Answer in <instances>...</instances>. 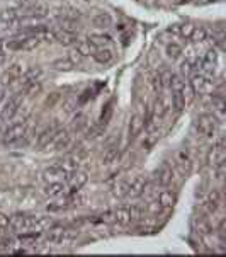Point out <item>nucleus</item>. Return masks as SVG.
Returning a JSON list of instances; mask_svg holds the SVG:
<instances>
[{"label":"nucleus","instance_id":"obj_11","mask_svg":"<svg viewBox=\"0 0 226 257\" xmlns=\"http://www.w3.org/2000/svg\"><path fill=\"white\" fill-rule=\"evenodd\" d=\"M221 203H223V196H221V191H220V189H211L209 194L206 196L204 208L207 210V213H209V215H214L221 208Z\"/></svg>","mask_w":226,"mask_h":257},{"label":"nucleus","instance_id":"obj_50","mask_svg":"<svg viewBox=\"0 0 226 257\" xmlns=\"http://www.w3.org/2000/svg\"><path fill=\"white\" fill-rule=\"evenodd\" d=\"M5 60V55H3V50H2V43H0V63Z\"/></svg>","mask_w":226,"mask_h":257},{"label":"nucleus","instance_id":"obj_9","mask_svg":"<svg viewBox=\"0 0 226 257\" xmlns=\"http://www.w3.org/2000/svg\"><path fill=\"white\" fill-rule=\"evenodd\" d=\"M192 89H194L196 94H207V92L213 91V82L204 73H194L189 82Z\"/></svg>","mask_w":226,"mask_h":257},{"label":"nucleus","instance_id":"obj_36","mask_svg":"<svg viewBox=\"0 0 226 257\" xmlns=\"http://www.w3.org/2000/svg\"><path fill=\"white\" fill-rule=\"evenodd\" d=\"M180 94H182V97L185 99V104H189V102H192L196 97V92H194V89L191 87L189 84H185L184 87H182V91H180Z\"/></svg>","mask_w":226,"mask_h":257},{"label":"nucleus","instance_id":"obj_21","mask_svg":"<svg viewBox=\"0 0 226 257\" xmlns=\"http://www.w3.org/2000/svg\"><path fill=\"white\" fill-rule=\"evenodd\" d=\"M169 109H170V104L167 102V99L157 97V100H155V104H153V118L162 119L167 113H169Z\"/></svg>","mask_w":226,"mask_h":257},{"label":"nucleus","instance_id":"obj_42","mask_svg":"<svg viewBox=\"0 0 226 257\" xmlns=\"http://www.w3.org/2000/svg\"><path fill=\"white\" fill-rule=\"evenodd\" d=\"M204 62L209 63V65H214V66H216V62H218V53H216V50H209V51H207Z\"/></svg>","mask_w":226,"mask_h":257},{"label":"nucleus","instance_id":"obj_34","mask_svg":"<svg viewBox=\"0 0 226 257\" xmlns=\"http://www.w3.org/2000/svg\"><path fill=\"white\" fill-rule=\"evenodd\" d=\"M207 38V31L204 28H194V31H192V34H191V39L192 43H202V41H206Z\"/></svg>","mask_w":226,"mask_h":257},{"label":"nucleus","instance_id":"obj_5","mask_svg":"<svg viewBox=\"0 0 226 257\" xmlns=\"http://www.w3.org/2000/svg\"><path fill=\"white\" fill-rule=\"evenodd\" d=\"M196 129L204 138H213L218 129V119L214 114H201L196 121Z\"/></svg>","mask_w":226,"mask_h":257},{"label":"nucleus","instance_id":"obj_52","mask_svg":"<svg viewBox=\"0 0 226 257\" xmlns=\"http://www.w3.org/2000/svg\"><path fill=\"white\" fill-rule=\"evenodd\" d=\"M60 2H65V0H60Z\"/></svg>","mask_w":226,"mask_h":257},{"label":"nucleus","instance_id":"obj_25","mask_svg":"<svg viewBox=\"0 0 226 257\" xmlns=\"http://www.w3.org/2000/svg\"><path fill=\"white\" fill-rule=\"evenodd\" d=\"M175 193L173 191H169V189H165V191L160 193V196H158V203H160L162 208H172L173 204H175Z\"/></svg>","mask_w":226,"mask_h":257},{"label":"nucleus","instance_id":"obj_15","mask_svg":"<svg viewBox=\"0 0 226 257\" xmlns=\"http://www.w3.org/2000/svg\"><path fill=\"white\" fill-rule=\"evenodd\" d=\"M66 176H68V174H66L60 165H53V167H50V169H46L43 172V179L46 182H58Z\"/></svg>","mask_w":226,"mask_h":257},{"label":"nucleus","instance_id":"obj_23","mask_svg":"<svg viewBox=\"0 0 226 257\" xmlns=\"http://www.w3.org/2000/svg\"><path fill=\"white\" fill-rule=\"evenodd\" d=\"M55 36H56V41L60 44H63V46H72V44L77 43V36L75 32H70V31H58L55 32Z\"/></svg>","mask_w":226,"mask_h":257},{"label":"nucleus","instance_id":"obj_14","mask_svg":"<svg viewBox=\"0 0 226 257\" xmlns=\"http://www.w3.org/2000/svg\"><path fill=\"white\" fill-rule=\"evenodd\" d=\"M92 58H94V62L99 63V65H109V63L114 60V53L106 46L95 48L94 53H92Z\"/></svg>","mask_w":226,"mask_h":257},{"label":"nucleus","instance_id":"obj_53","mask_svg":"<svg viewBox=\"0 0 226 257\" xmlns=\"http://www.w3.org/2000/svg\"><path fill=\"white\" fill-rule=\"evenodd\" d=\"M138 2H143V0H138Z\"/></svg>","mask_w":226,"mask_h":257},{"label":"nucleus","instance_id":"obj_44","mask_svg":"<svg viewBox=\"0 0 226 257\" xmlns=\"http://www.w3.org/2000/svg\"><path fill=\"white\" fill-rule=\"evenodd\" d=\"M73 109H77V102H75V100H72V99L63 100V111H65V113H72Z\"/></svg>","mask_w":226,"mask_h":257},{"label":"nucleus","instance_id":"obj_41","mask_svg":"<svg viewBox=\"0 0 226 257\" xmlns=\"http://www.w3.org/2000/svg\"><path fill=\"white\" fill-rule=\"evenodd\" d=\"M213 107L218 111V113H225V100L221 96H213Z\"/></svg>","mask_w":226,"mask_h":257},{"label":"nucleus","instance_id":"obj_51","mask_svg":"<svg viewBox=\"0 0 226 257\" xmlns=\"http://www.w3.org/2000/svg\"><path fill=\"white\" fill-rule=\"evenodd\" d=\"M3 97H5V92H3L2 89H0V102L3 100Z\"/></svg>","mask_w":226,"mask_h":257},{"label":"nucleus","instance_id":"obj_45","mask_svg":"<svg viewBox=\"0 0 226 257\" xmlns=\"http://www.w3.org/2000/svg\"><path fill=\"white\" fill-rule=\"evenodd\" d=\"M129 215H131V220H141L143 211L140 206H131L129 208Z\"/></svg>","mask_w":226,"mask_h":257},{"label":"nucleus","instance_id":"obj_13","mask_svg":"<svg viewBox=\"0 0 226 257\" xmlns=\"http://www.w3.org/2000/svg\"><path fill=\"white\" fill-rule=\"evenodd\" d=\"M87 181H88L87 172H84V170L77 169V170H73V172H70L68 184H70V188H72V191H80V189L87 184Z\"/></svg>","mask_w":226,"mask_h":257},{"label":"nucleus","instance_id":"obj_4","mask_svg":"<svg viewBox=\"0 0 226 257\" xmlns=\"http://www.w3.org/2000/svg\"><path fill=\"white\" fill-rule=\"evenodd\" d=\"M22 99H24V92H19V94L7 99L5 102L2 104V107H0V119H2V121H12V119L17 116V113H19Z\"/></svg>","mask_w":226,"mask_h":257},{"label":"nucleus","instance_id":"obj_27","mask_svg":"<svg viewBox=\"0 0 226 257\" xmlns=\"http://www.w3.org/2000/svg\"><path fill=\"white\" fill-rule=\"evenodd\" d=\"M55 123H56V121H55ZM58 129H60V128H58V125H50V126H46V128H44L43 131L39 133V136H38V147L43 148V145L46 143V141L55 135V131H58Z\"/></svg>","mask_w":226,"mask_h":257},{"label":"nucleus","instance_id":"obj_46","mask_svg":"<svg viewBox=\"0 0 226 257\" xmlns=\"http://www.w3.org/2000/svg\"><path fill=\"white\" fill-rule=\"evenodd\" d=\"M68 58L72 60V62L77 65V63H80V62H82V58H84V57H82V55H80L77 50H73V51H70V57H68Z\"/></svg>","mask_w":226,"mask_h":257},{"label":"nucleus","instance_id":"obj_6","mask_svg":"<svg viewBox=\"0 0 226 257\" xmlns=\"http://www.w3.org/2000/svg\"><path fill=\"white\" fill-rule=\"evenodd\" d=\"M28 129H29L28 121L12 123V125L5 129V133H3V143L14 145V143H17V141H21L26 135H28Z\"/></svg>","mask_w":226,"mask_h":257},{"label":"nucleus","instance_id":"obj_24","mask_svg":"<svg viewBox=\"0 0 226 257\" xmlns=\"http://www.w3.org/2000/svg\"><path fill=\"white\" fill-rule=\"evenodd\" d=\"M194 228H196V232H198L199 235H209V233H213V226H211V223L207 222L204 217L196 218Z\"/></svg>","mask_w":226,"mask_h":257},{"label":"nucleus","instance_id":"obj_1","mask_svg":"<svg viewBox=\"0 0 226 257\" xmlns=\"http://www.w3.org/2000/svg\"><path fill=\"white\" fill-rule=\"evenodd\" d=\"M9 226L16 233H39L51 226L50 217H29V215L17 213L10 217Z\"/></svg>","mask_w":226,"mask_h":257},{"label":"nucleus","instance_id":"obj_48","mask_svg":"<svg viewBox=\"0 0 226 257\" xmlns=\"http://www.w3.org/2000/svg\"><path fill=\"white\" fill-rule=\"evenodd\" d=\"M160 210H162V206H160L158 201H153V203L148 204V211H151V213H158Z\"/></svg>","mask_w":226,"mask_h":257},{"label":"nucleus","instance_id":"obj_35","mask_svg":"<svg viewBox=\"0 0 226 257\" xmlns=\"http://www.w3.org/2000/svg\"><path fill=\"white\" fill-rule=\"evenodd\" d=\"M172 107L175 111H182L185 107V99L180 92H172Z\"/></svg>","mask_w":226,"mask_h":257},{"label":"nucleus","instance_id":"obj_40","mask_svg":"<svg viewBox=\"0 0 226 257\" xmlns=\"http://www.w3.org/2000/svg\"><path fill=\"white\" fill-rule=\"evenodd\" d=\"M61 100V94L60 92H53V94H50L46 99H44V106L46 107H53L56 102H60Z\"/></svg>","mask_w":226,"mask_h":257},{"label":"nucleus","instance_id":"obj_28","mask_svg":"<svg viewBox=\"0 0 226 257\" xmlns=\"http://www.w3.org/2000/svg\"><path fill=\"white\" fill-rule=\"evenodd\" d=\"M87 41L94 48H104V46H107V44H109L113 39H111L109 34H90L87 38Z\"/></svg>","mask_w":226,"mask_h":257},{"label":"nucleus","instance_id":"obj_30","mask_svg":"<svg viewBox=\"0 0 226 257\" xmlns=\"http://www.w3.org/2000/svg\"><path fill=\"white\" fill-rule=\"evenodd\" d=\"M119 148L117 147H113V148H109L107 150V154L104 155V159H102V163L104 165H113V163H116L117 160H119Z\"/></svg>","mask_w":226,"mask_h":257},{"label":"nucleus","instance_id":"obj_7","mask_svg":"<svg viewBox=\"0 0 226 257\" xmlns=\"http://www.w3.org/2000/svg\"><path fill=\"white\" fill-rule=\"evenodd\" d=\"M77 237H79L77 230H66V228H61V226H53V228L50 226V232H48V240L58 245L72 244Z\"/></svg>","mask_w":226,"mask_h":257},{"label":"nucleus","instance_id":"obj_19","mask_svg":"<svg viewBox=\"0 0 226 257\" xmlns=\"http://www.w3.org/2000/svg\"><path fill=\"white\" fill-rule=\"evenodd\" d=\"M196 26L194 24H189V22H185V24H175L172 26V28L169 29V32H173V34L180 36V38H191L192 31H194Z\"/></svg>","mask_w":226,"mask_h":257},{"label":"nucleus","instance_id":"obj_29","mask_svg":"<svg viewBox=\"0 0 226 257\" xmlns=\"http://www.w3.org/2000/svg\"><path fill=\"white\" fill-rule=\"evenodd\" d=\"M172 179H173V172L170 169H167V167H162L157 172V182L162 188H167V186L172 182Z\"/></svg>","mask_w":226,"mask_h":257},{"label":"nucleus","instance_id":"obj_16","mask_svg":"<svg viewBox=\"0 0 226 257\" xmlns=\"http://www.w3.org/2000/svg\"><path fill=\"white\" fill-rule=\"evenodd\" d=\"M43 193H44V196H48V198H60L63 193H65V186L61 184V181L48 182V184L43 188Z\"/></svg>","mask_w":226,"mask_h":257},{"label":"nucleus","instance_id":"obj_37","mask_svg":"<svg viewBox=\"0 0 226 257\" xmlns=\"http://www.w3.org/2000/svg\"><path fill=\"white\" fill-rule=\"evenodd\" d=\"M184 85H185V82L182 77H179V75H173L172 80H170V89H172V92H180Z\"/></svg>","mask_w":226,"mask_h":257},{"label":"nucleus","instance_id":"obj_43","mask_svg":"<svg viewBox=\"0 0 226 257\" xmlns=\"http://www.w3.org/2000/svg\"><path fill=\"white\" fill-rule=\"evenodd\" d=\"M151 85H153V91L158 92L164 89V84H162V79H160V73H157V75H153V79H151Z\"/></svg>","mask_w":226,"mask_h":257},{"label":"nucleus","instance_id":"obj_49","mask_svg":"<svg viewBox=\"0 0 226 257\" xmlns=\"http://www.w3.org/2000/svg\"><path fill=\"white\" fill-rule=\"evenodd\" d=\"M102 222H114L113 211H106V213H102Z\"/></svg>","mask_w":226,"mask_h":257},{"label":"nucleus","instance_id":"obj_39","mask_svg":"<svg viewBox=\"0 0 226 257\" xmlns=\"http://www.w3.org/2000/svg\"><path fill=\"white\" fill-rule=\"evenodd\" d=\"M85 126H87V116L82 113L77 114V116L73 118V128H75L77 131H80V129L85 128Z\"/></svg>","mask_w":226,"mask_h":257},{"label":"nucleus","instance_id":"obj_10","mask_svg":"<svg viewBox=\"0 0 226 257\" xmlns=\"http://www.w3.org/2000/svg\"><path fill=\"white\" fill-rule=\"evenodd\" d=\"M146 186H148L146 177H143V176L135 177L131 182H128V191H126V196H129V198H140V196L146 191Z\"/></svg>","mask_w":226,"mask_h":257},{"label":"nucleus","instance_id":"obj_8","mask_svg":"<svg viewBox=\"0 0 226 257\" xmlns=\"http://www.w3.org/2000/svg\"><path fill=\"white\" fill-rule=\"evenodd\" d=\"M24 73H26L24 66H22L21 63H14V65H10L9 68L2 73L0 82H2L3 87H10V85H14L16 82H19L22 77H24Z\"/></svg>","mask_w":226,"mask_h":257},{"label":"nucleus","instance_id":"obj_18","mask_svg":"<svg viewBox=\"0 0 226 257\" xmlns=\"http://www.w3.org/2000/svg\"><path fill=\"white\" fill-rule=\"evenodd\" d=\"M41 91H43V84L39 82V79H36V80H26L24 89H22L24 96H28V97H36V96L41 94Z\"/></svg>","mask_w":226,"mask_h":257},{"label":"nucleus","instance_id":"obj_17","mask_svg":"<svg viewBox=\"0 0 226 257\" xmlns=\"http://www.w3.org/2000/svg\"><path fill=\"white\" fill-rule=\"evenodd\" d=\"M207 162H209L213 167L223 165V162H225V147L216 145V147L209 152V155H207Z\"/></svg>","mask_w":226,"mask_h":257},{"label":"nucleus","instance_id":"obj_32","mask_svg":"<svg viewBox=\"0 0 226 257\" xmlns=\"http://www.w3.org/2000/svg\"><path fill=\"white\" fill-rule=\"evenodd\" d=\"M165 55L170 60L180 58V55H182V46H180V44H177V43H169L165 46Z\"/></svg>","mask_w":226,"mask_h":257},{"label":"nucleus","instance_id":"obj_12","mask_svg":"<svg viewBox=\"0 0 226 257\" xmlns=\"http://www.w3.org/2000/svg\"><path fill=\"white\" fill-rule=\"evenodd\" d=\"M144 125H146V119H144L141 114H135L131 119H129V125H128V136L129 138H136L140 133L143 131Z\"/></svg>","mask_w":226,"mask_h":257},{"label":"nucleus","instance_id":"obj_31","mask_svg":"<svg viewBox=\"0 0 226 257\" xmlns=\"http://www.w3.org/2000/svg\"><path fill=\"white\" fill-rule=\"evenodd\" d=\"M17 19H19V12H17L14 7H10V9H5V10H2V12H0V21L5 22L7 26H9L10 22L17 21Z\"/></svg>","mask_w":226,"mask_h":257},{"label":"nucleus","instance_id":"obj_2","mask_svg":"<svg viewBox=\"0 0 226 257\" xmlns=\"http://www.w3.org/2000/svg\"><path fill=\"white\" fill-rule=\"evenodd\" d=\"M41 44V38L38 34H26L5 41V48L9 51H32Z\"/></svg>","mask_w":226,"mask_h":257},{"label":"nucleus","instance_id":"obj_26","mask_svg":"<svg viewBox=\"0 0 226 257\" xmlns=\"http://www.w3.org/2000/svg\"><path fill=\"white\" fill-rule=\"evenodd\" d=\"M51 66H53L55 70H58V72H72V70L75 68V63L70 58H58L51 63Z\"/></svg>","mask_w":226,"mask_h":257},{"label":"nucleus","instance_id":"obj_33","mask_svg":"<svg viewBox=\"0 0 226 257\" xmlns=\"http://www.w3.org/2000/svg\"><path fill=\"white\" fill-rule=\"evenodd\" d=\"M75 50L79 51V53L82 55V57L85 58V57H90V55L94 53V50H95V48L92 46V44L88 43V41H80V43H77Z\"/></svg>","mask_w":226,"mask_h":257},{"label":"nucleus","instance_id":"obj_3","mask_svg":"<svg viewBox=\"0 0 226 257\" xmlns=\"http://www.w3.org/2000/svg\"><path fill=\"white\" fill-rule=\"evenodd\" d=\"M70 145H72V133L66 131V129H58V131H55V135L43 145V150L44 152H58V150L68 148Z\"/></svg>","mask_w":226,"mask_h":257},{"label":"nucleus","instance_id":"obj_47","mask_svg":"<svg viewBox=\"0 0 226 257\" xmlns=\"http://www.w3.org/2000/svg\"><path fill=\"white\" fill-rule=\"evenodd\" d=\"M9 222H10V218L7 217L5 213H0V230H5L7 226H9Z\"/></svg>","mask_w":226,"mask_h":257},{"label":"nucleus","instance_id":"obj_22","mask_svg":"<svg viewBox=\"0 0 226 257\" xmlns=\"http://www.w3.org/2000/svg\"><path fill=\"white\" fill-rule=\"evenodd\" d=\"M92 24L99 29H107V28H111V24H113V17H111V14H107V12H99L92 17Z\"/></svg>","mask_w":226,"mask_h":257},{"label":"nucleus","instance_id":"obj_20","mask_svg":"<svg viewBox=\"0 0 226 257\" xmlns=\"http://www.w3.org/2000/svg\"><path fill=\"white\" fill-rule=\"evenodd\" d=\"M113 215H114V222L121 226H128L133 222L131 215H129V208H117V210L113 211Z\"/></svg>","mask_w":226,"mask_h":257},{"label":"nucleus","instance_id":"obj_38","mask_svg":"<svg viewBox=\"0 0 226 257\" xmlns=\"http://www.w3.org/2000/svg\"><path fill=\"white\" fill-rule=\"evenodd\" d=\"M192 72H194V63H192L191 60H185V62L180 63V75L187 77L191 75Z\"/></svg>","mask_w":226,"mask_h":257}]
</instances>
